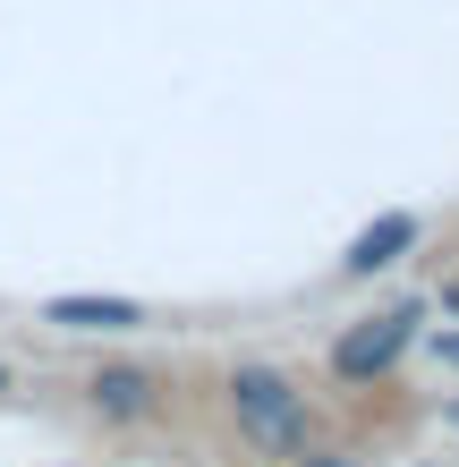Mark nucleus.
Returning <instances> with one entry per match:
<instances>
[{"label":"nucleus","mask_w":459,"mask_h":467,"mask_svg":"<svg viewBox=\"0 0 459 467\" xmlns=\"http://www.w3.org/2000/svg\"><path fill=\"white\" fill-rule=\"evenodd\" d=\"M35 323L60 332V340H137V332H153L162 315L145 306V297H43Z\"/></svg>","instance_id":"5"},{"label":"nucleus","mask_w":459,"mask_h":467,"mask_svg":"<svg viewBox=\"0 0 459 467\" xmlns=\"http://www.w3.org/2000/svg\"><path fill=\"white\" fill-rule=\"evenodd\" d=\"M289 467H374V451H366V442H340V433H323V442H307Z\"/></svg>","instance_id":"6"},{"label":"nucleus","mask_w":459,"mask_h":467,"mask_svg":"<svg viewBox=\"0 0 459 467\" xmlns=\"http://www.w3.org/2000/svg\"><path fill=\"white\" fill-rule=\"evenodd\" d=\"M77 408L94 425H111V433H145V425H162L179 408V374L153 366V357H94L77 374Z\"/></svg>","instance_id":"3"},{"label":"nucleus","mask_w":459,"mask_h":467,"mask_svg":"<svg viewBox=\"0 0 459 467\" xmlns=\"http://www.w3.org/2000/svg\"><path fill=\"white\" fill-rule=\"evenodd\" d=\"M222 417H230L238 442H247L256 459H273V467H289L307 442L332 433L315 391H307V374L281 366V357H238V366L222 374Z\"/></svg>","instance_id":"1"},{"label":"nucleus","mask_w":459,"mask_h":467,"mask_svg":"<svg viewBox=\"0 0 459 467\" xmlns=\"http://www.w3.org/2000/svg\"><path fill=\"white\" fill-rule=\"evenodd\" d=\"M425 306H443V315H459V272H451V281H434V297H425Z\"/></svg>","instance_id":"8"},{"label":"nucleus","mask_w":459,"mask_h":467,"mask_svg":"<svg viewBox=\"0 0 459 467\" xmlns=\"http://www.w3.org/2000/svg\"><path fill=\"white\" fill-rule=\"evenodd\" d=\"M425 297H391V306H366L349 315L332 340H323V374L340 382V391H383V382L417 357V332H425Z\"/></svg>","instance_id":"2"},{"label":"nucleus","mask_w":459,"mask_h":467,"mask_svg":"<svg viewBox=\"0 0 459 467\" xmlns=\"http://www.w3.org/2000/svg\"><path fill=\"white\" fill-rule=\"evenodd\" d=\"M443 425H451V433H459V391H451V400H443Z\"/></svg>","instance_id":"9"},{"label":"nucleus","mask_w":459,"mask_h":467,"mask_svg":"<svg viewBox=\"0 0 459 467\" xmlns=\"http://www.w3.org/2000/svg\"><path fill=\"white\" fill-rule=\"evenodd\" d=\"M417 246H425V213L417 204H391V213H374V222L332 255V281H349V289H358V281H383V272H400Z\"/></svg>","instance_id":"4"},{"label":"nucleus","mask_w":459,"mask_h":467,"mask_svg":"<svg viewBox=\"0 0 459 467\" xmlns=\"http://www.w3.org/2000/svg\"><path fill=\"white\" fill-rule=\"evenodd\" d=\"M417 357H425V366H443V374H459V323H425V332H417Z\"/></svg>","instance_id":"7"},{"label":"nucleus","mask_w":459,"mask_h":467,"mask_svg":"<svg viewBox=\"0 0 459 467\" xmlns=\"http://www.w3.org/2000/svg\"><path fill=\"white\" fill-rule=\"evenodd\" d=\"M0 391H9V366H0Z\"/></svg>","instance_id":"10"}]
</instances>
